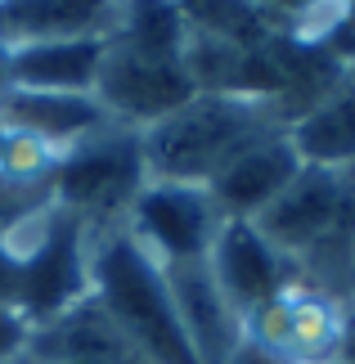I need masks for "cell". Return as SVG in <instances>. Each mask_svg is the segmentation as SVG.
Returning a JSON list of instances; mask_svg holds the SVG:
<instances>
[{"label": "cell", "instance_id": "23", "mask_svg": "<svg viewBox=\"0 0 355 364\" xmlns=\"http://www.w3.org/2000/svg\"><path fill=\"white\" fill-rule=\"evenodd\" d=\"M5 139H9V126L0 122V158H5Z\"/></svg>", "mask_w": 355, "mask_h": 364}, {"label": "cell", "instance_id": "20", "mask_svg": "<svg viewBox=\"0 0 355 364\" xmlns=\"http://www.w3.org/2000/svg\"><path fill=\"white\" fill-rule=\"evenodd\" d=\"M329 50H333L337 59H342V63L351 68V77H355V14L346 18V27H342V32H337V36L329 41Z\"/></svg>", "mask_w": 355, "mask_h": 364}, {"label": "cell", "instance_id": "13", "mask_svg": "<svg viewBox=\"0 0 355 364\" xmlns=\"http://www.w3.org/2000/svg\"><path fill=\"white\" fill-rule=\"evenodd\" d=\"M122 0H0V50L36 41L112 36Z\"/></svg>", "mask_w": 355, "mask_h": 364}, {"label": "cell", "instance_id": "25", "mask_svg": "<svg viewBox=\"0 0 355 364\" xmlns=\"http://www.w3.org/2000/svg\"><path fill=\"white\" fill-rule=\"evenodd\" d=\"M346 5H351V14H355V0H346Z\"/></svg>", "mask_w": 355, "mask_h": 364}, {"label": "cell", "instance_id": "21", "mask_svg": "<svg viewBox=\"0 0 355 364\" xmlns=\"http://www.w3.org/2000/svg\"><path fill=\"white\" fill-rule=\"evenodd\" d=\"M14 288H18V265L0 252V301H14Z\"/></svg>", "mask_w": 355, "mask_h": 364}, {"label": "cell", "instance_id": "24", "mask_svg": "<svg viewBox=\"0 0 355 364\" xmlns=\"http://www.w3.org/2000/svg\"><path fill=\"white\" fill-rule=\"evenodd\" d=\"M14 364H36V360H32V355H27V360H14Z\"/></svg>", "mask_w": 355, "mask_h": 364}, {"label": "cell", "instance_id": "15", "mask_svg": "<svg viewBox=\"0 0 355 364\" xmlns=\"http://www.w3.org/2000/svg\"><path fill=\"white\" fill-rule=\"evenodd\" d=\"M297 158L310 166H355V77H346L324 104L288 126Z\"/></svg>", "mask_w": 355, "mask_h": 364}, {"label": "cell", "instance_id": "17", "mask_svg": "<svg viewBox=\"0 0 355 364\" xmlns=\"http://www.w3.org/2000/svg\"><path fill=\"white\" fill-rule=\"evenodd\" d=\"M54 203V180H18L0 171V230Z\"/></svg>", "mask_w": 355, "mask_h": 364}, {"label": "cell", "instance_id": "11", "mask_svg": "<svg viewBox=\"0 0 355 364\" xmlns=\"http://www.w3.org/2000/svg\"><path fill=\"white\" fill-rule=\"evenodd\" d=\"M297 171H302V158H297L288 131H279V135H265L261 144H252L248 153H238L207 189L216 193L221 212L230 220H257L288 189V180Z\"/></svg>", "mask_w": 355, "mask_h": 364}, {"label": "cell", "instance_id": "9", "mask_svg": "<svg viewBox=\"0 0 355 364\" xmlns=\"http://www.w3.org/2000/svg\"><path fill=\"white\" fill-rule=\"evenodd\" d=\"M207 265L216 274L221 292L230 297L238 315H252L270 297H279L283 288L297 284V265L252 225V220H225L216 243L207 252Z\"/></svg>", "mask_w": 355, "mask_h": 364}, {"label": "cell", "instance_id": "19", "mask_svg": "<svg viewBox=\"0 0 355 364\" xmlns=\"http://www.w3.org/2000/svg\"><path fill=\"white\" fill-rule=\"evenodd\" d=\"M225 364H292L288 355H279V351H270V346H261V342H252L248 333H243V342L230 351V360Z\"/></svg>", "mask_w": 355, "mask_h": 364}, {"label": "cell", "instance_id": "16", "mask_svg": "<svg viewBox=\"0 0 355 364\" xmlns=\"http://www.w3.org/2000/svg\"><path fill=\"white\" fill-rule=\"evenodd\" d=\"M59 162H63V149H54L50 139L27 135V131H9L0 171L18 176V180H54V166Z\"/></svg>", "mask_w": 355, "mask_h": 364}, {"label": "cell", "instance_id": "1", "mask_svg": "<svg viewBox=\"0 0 355 364\" xmlns=\"http://www.w3.org/2000/svg\"><path fill=\"white\" fill-rule=\"evenodd\" d=\"M288 131L279 108L252 95H194L171 117L139 131L149 180L211 185L238 153L261 144L265 135Z\"/></svg>", "mask_w": 355, "mask_h": 364}, {"label": "cell", "instance_id": "3", "mask_svg": "<svg viewBox=\"0 0 355 364\" xmlns=\"http://www.w3.org/2000/svg\"><path fill=\"white\" fill-rule=\"evenodd\" d=\"M149 185L139 131L122 122H108L104 131L81 139L54 166V207L77 216L86 230L122 225L135 193Z\"/></svg>", "mask_w": 355, "mask_h": 364}, {"label": "cell", "instance_id": "12", "mask_svg": "<svg viewBox=\"0 0 355 364\" xmlns=\"http://www.w3.org/2000/svg\"><path fill=\"white\" fill-rule=\"evenodd\" d=\"M108 36L77 41H36V46L5 50L9 90H54V95H95V77L104 63Z\"/></svg>", "mask_w": 355, "mask_h": 364}, {"label": "cell", "instance_id": "5", "mask_svg": "<svg viewBox=\"0 0 355 364\" xmlns=\"http://www.w3.org/2000/svg\"><path fill=\"white\" fill-rule=\"evenodd\" d=\"M221 203L207 185H180V180H149L126 212V234L149 252L158 265L203 261L225 225Z\"/></svg>", "mask_w": 355, "mask_h": 364}, {"label": "cell", "instance_id": "7", "mask_svg": "<svg viewBox=\"0 0 355 364\" xmlns=\"http://www.w3.org/2000/svg\"><path fill=\"white\" fill-rule=\"evenodd\" d=\"M346 311L351 306L329 297V292L292 284L265 306H257L243 319V333L252 342L270 346V351L288 355L292 364H333L337 346H342Z\"/></svg>", "mask_w": 355, "mask_h": 364}, {"label": "cell", "instance_id": "26", "mask_svg": "<svg viewBox=\"0 0 355 364\" xmlns=\"http://www.w3.org/2000/svg\"><path fill=\"white\" fill-rule=\"evenodd\" d=\"M351 306H355V297H351Z\"/></svg>", "mask_w": 355, "mask_h": 364}, {"label": "cell", "instance_id": "22", "mask_svg": "<svg viewBox=\"0 0 355 364\" xmlns=\"http://www.w3.org/2000/svg\"><path fill=\"white\" fill-rule=\"evenodd\" d=\"M81 364H153V360L135 351V355H122V360H81Z\"/></svg>", "mask_w": 355, "mask_h": 364}, {"label": "cell", "instance_id": "6", "mask_svg": "<svg viewBox=\"0 0 355 364\" xmlns=\"http://www.w3.org/2000/svg\"><path fill=\"white\" fill-rule=\"evenodd\" d=\"M252 225L297 265L324 239H333L342 230H355V166L342 171V166L302 162V171L288 180V189Z\"/></svg>", "mask_w": 355, "mask_h": 364}, {"label": "cell", "instance_id": "10", "mask_svg": "<svg viewBox=\"0 0 355 364\" xmlns=\"http://www.w3.org/2000/svg\"><path fill=\"white\" fill-rule=\"evenodd\" d=\"M162 274H166V292H171L176 319L184 328V342L194 346L198 364H225L230 351L243 342V315L221 292L207 257L162 265Z\"/></svg>", "mask_w": 355, "mask_h": 364}, {"label": "cell", "instance_id": "14", "mask_svg": "<svg viewBox=\"0 0 355 364\" xmlns=\"http://www.w3.org/2000/svg\"><path fill=\"white\" fill-rule=\"evenodd\" d=\"M0 122L9 131H27L50 139L54 149H73L112 122L95 95H54V90H5L0 95Z\"/></svg>", "mask_w": 355, "mask_h": 364}, {"label": "cell", "instance_id": "18", "mask_svg": "<svg viewBox=\"0 0 355 364\" xmlns=\"http://www.w3.org/2000/svg\"><path fill=\"white\" fill-rule=\"evenodd\" d=\"M27 346H32V319L14 301H0V364L27 360Z\"/></svg>", "mask_w": 355, "mask_h": 364}, {"label": "cell", "instance_id": "2", "mask_svg": "<svg viewBox=\"0 0 355 364\" xmlns=\"http://www.w3.org/2000/svg\"><path fill=\"white\" fill-rule=\"evenodd\" d=\"M86 257L90 292L104 301V311L117 319V328L135 342L139 355H149L153 364H198L176 319L162 265L126 234V225L86 230Z\"/></svg>", "mask_w": 355, "mask_h": 364}, {"label": "cell", "instance_id": "8", "mask_svg": "<svg viewBox=\"0 0 355 364\" xmlns=\"http://www.w3.org/2000/svg\"><path fill=\"white\" fill-rule=\"evenodd\" d=\"M63 212V207H59ZM90 297V257H86V225L77 216H59L54 234L32 261L18 265V288H14V306L32 319V328L59 319L73 311L77 301Z\"/></svg>", "mask_w": 355, "mask_h": 364}, {"label": "cell", "instance_id": "4", "mask_svg": "<svg viewBox=\"0 0 355 364\" xmlns=\"http://www.w3.org/2000/svg\"><path fill=\"white\" fill-rule=\"evenodd\" d=\"M194 95L198 90L184 73V50H144L108 36L104 63L95 77V100L112 122L144 131V126L171 117Z\"/></svg>", "mask_w": 355, "mask_h": 364}]
</instances>
